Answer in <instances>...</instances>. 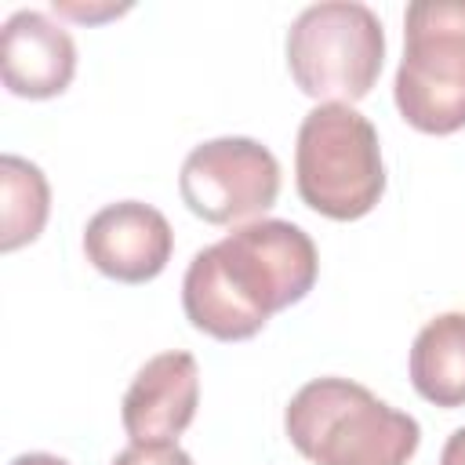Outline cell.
Instances as JSON below:
<instances>
[{"label":"cell","mask_w":465,"mask_h":465,"mask_svg":"<svg viewBox=\"0 0 465 465\" xmlns=\"http://www.w3.org/2000/svg\"><path fill=\"white\" fill-rule=\"evenodd\" d=\"M178 193L196 218L232 225L265 214L276 203L280 163L254 138H211L185 156Z\"/></svg>","instance_id":"8992f818"},{"label":"cell","mask_w":465,"mask_h":465,"mask_svg":"<svg viewBox=\"0 0 465 465\" xmlns=\"http://www.w3.org/2000/svg\"><path fill=\"white\" fill-rule=\"evenodd\" d=\"M411 385L436 407H465V312H443L418 331Z\"/></svg>","instance_id":"30bf717a"},{"label":"cell","mask_w":465,"mask_h":465,"mask_svg":"<svg viewBox=\"0 0 465 465\" xmlns=\"http://www.w3.org/2000/svg\"><path fill=\"white\" fill-rule=\"evenodd\" d=\"M396 109L425 134L465 127V0H414L403 15Z\"/></svg>","instance_id":"277c9868"},{"label":"cell","mask_w":465,"mask_h":465,"mask_svg":"<svg viewBox=\"0 0 465 465\" xmlns=\"http://www.w3.org/2000/svg\"><path fill=\"white\" fill-rule=\"evenodd\" d=\"M113 465H193V458L178 443H131L113 458Z\"/></svg>","instance_id":"7c38bea8"},{"label":"cell","mask_w":465,"mask_h":465,"mask_svg":"<svg viewBox=\"0 0 465 465\" xmlns=\"http://www.w3.org/2000/svg\"><path fill=\"white\" fill-rule=\"evenodd\" d=\"M294 182L305 207L334 222H356L385 193V163L374 124L341 102L305 113L294 145Z\"/></svg>","instance_id":"3957f363"},{"label":"cell","mask_w":465,"mask_h":465,"mask_svg":"<svg viewBox=\"0 0 465 465\" xmlns=\"http://www.w3.org/2000/svg\"><path fill=\"white\" fill-rule=\"evenodd\" d=\"M174 251V232L167 218L142 203L120 200L102 207L84 229V254L87 262L120 283H145L156 280Z\"/></svg>","instance_id":"52a82bcc"},{"label":"cell","mask_w":465,"mask_h":465,"mask_svg":"<svg viewBox=\"0 0 465 465\" xmlns=\"http://www.w3.org/2000/svg\"><path fill=\"white\" fill-rule=\"evenodd\" d=\"M287 440L316 465H407L421 443L411 414L349 378H312L283 414Z\"/></svg>","instance_id":"7a4b0ae2"},{"label":"cell","mask_w":465,"mask_h":465,"mask_svg":"<svg viewBox=\"0 0 465 465\" xmlns=\"http://www.w3.org/2000/svg\"><path fill=\"white\" fill-rule=\"evenodd\" d=\"M381 18L356 0L312 4L287 29V69L294 84L320 105H352L367 98L381 73Z\"/></svg>","instance_id":"5b68a950"},{"label":"cell","mask_w":465,"mask_h":465,"mask_svg":"<svg viewBox=\"0 0 465 465\" xmlns=\"http://www.w3.org/2000/svg\"><path fill=\"white\" fill-rule=\"evenodd\" d=\"M200 367L193 352H160L145 360L124 392V429L131 443H178L196 418Z\"/></svg>","instance_id":"ba28073f"},{"label":"cell","mask_w":465,"mask_h":465,"mask_svg":"<svg viewBox=\"0 0 465 465\" xmlns=\"http://www.w3.org/2000/svg\"><path fill=\"white\" fill-rule=\"evenodd\" d=\"M440 465H465V425L450 432V440L443 443V454H440Z\"/></svg>","instance_id":"4fadbf2b"},{"label":"cell","mask_w":465,"mask_h":465,"mask_svg":"<svg viewBox=\"0 0 465 465\" xmlns=\"http://www.w3.org/2000/svg\"><path fill=\"white\" fill-rule=\"evenodd\" d=\"M0 73L18 98H54L73 84L76 44L44 11H15L0 29Z\"/></svg>","instance_id":"9c48e42d"},{"label":"cell","mask_w":465,"mask_h":465,"mask_svg":"<svg viewBox=\"0 0 465 465\" xmlns=\"http://www.w3.org/2000/svg\"><path fill=\"white\" fill-rule=\"evenodd\" d=\"M0 251H18L22 243H33L51 214V189L36 163L7 153L0 156Z\"/></svg>","instance_id":"8fae6325"},{"label":"cell","mask_w":465,"mask_h":465,"mask_svg":"<svg viewBox=\"0 0 465 465\" xmlns=\"http://www.w3.org/2000/svg\"><path fill=\"white\" fill-rule=\"evenodd\" d=\"M316 272L312 236L294 222L262 218L193 254L182 280V309L196 331L218 341H243L272 312L302 302Z\"/></svg>","instance_id":"6da1fadb"},{"label":"cell","mask_w":465,"mask_h":465,"mask_svg":"<svg viewBox=\"0 0 465 465\" xmlns=\"http://www.w3.org/2000/svg\"><path fill=\"white\" fill-rule=\"evenodd\" d=\"M11 465H69L65 458L58 454H44V450H33V454H18Z\"/></svg>","instance_id":"5bb4252c"}]
</instances>
